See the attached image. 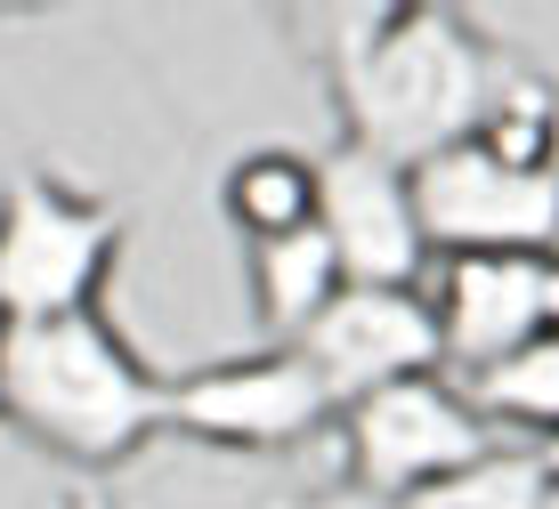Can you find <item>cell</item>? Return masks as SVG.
Listing matches in <instances>:
<instances>
[{"label":"cell","mask_w":559,"mask_h":509,"mask_svg":"<svg viewBox=\"0 0 559 509\" xmlns=\"http://www.w3.org/2000/svg\"><path fill=\"white\" fill-rule=\"evenodd\" d=\"M300 356L317 364V380L333 388V404L349 413L357 397L390 380H414V372H447L438 356V324L421 291H373V283H341L324 300V316L300 331Z\"/></svg>","instance_id":"7"},{"label":"cell","mask_w":559,"mask_h":509,"mask_svg":"<svg viewBox=\"0 0 559 509\" xmlns=\"http://www.w3.org/2000/svg\"><path fill=\"white\" fill-rule=\"evenodd\" d=\"M170 380L98 307L57 324H0V421L73 469H114L163 428Z\"/></svg>","instance_id":"1"},{"label":"cell","mask_w":559,"mask_h":509,"mask_svg":"<svg viewBox=\"0 0 559 509\" xmlns=\"http://www.w3.org/2000/svg\"><path fill=\"white\" fill-rule=\"evenodd\" d=\"M535 453H544V469H551V477H559V445H535Z\"/></svg>","instance_id":"16"},{"label":"cell","mask_w":559,"mask_h":509,"mask_svg":"<svg viewBox=\"0 0 559 509\" xmlns=\"http://www.w3.org/2000/svg\"><path fill=\"white\" fill-rule=\"evenodd\" d=\"M365 41H341L349 146L390 170L462 146L487 113V49L447 9H365Z\"/></svg>","instance_id":"2"},{"label":"cell","mask_w":559,"mask_h":509,"mask_svg":"<svg viewBox=\"0 0 559 509\" xmlns=\"http://www.w3.org/2000/svg\"><path fill=\"white\" fill-rule=\"evenodd\" d=\"M317 227L333 234L341 276L373 283V291H414L421 259H430V243H421V227H414L406 170L373 162V154H357V146H341L333 162H317Z\"/></svg>","instance_id":"8"},{"label":"cell","mask_w":559,"mask_h":509,"mask_svg":"<svg viewBox=\"0 0 559 509\" xmlns=\"http://www.w3.org/2000/svg\"><path fill=\"white\" fill-rule=\"evenodd\" d=\"M414 227L438 259H551L559 251V170H503L471 138L406 170Z\"/></svg>","instance_id":"5"},{"label":"cell","mask_w":559,"mask_h":509,"mask_svg":"<svg viewBox=\"0 0 559 509\" xmlns=\"http://www.w3.org/2000/svg\"><path fill=\"white\" fill-rule=\"evenodd\" d=\"M365 509H406V501H365Z\"/></svg>","instance_id":"19"},{"label":"cell","mask_w":559,"mask_h":509,"mask_svg":"<svg viewBox=\"0 0 559 509\" xmlns=\"http://www.w3.org/2000/svg\"><path fill=\"white\" fill-rule=\"evenodd\" d=\"M333 428H341V453H349V485L365 501H421L430 485H447L454 469L503 445L454 372H414V380L373 388Z\"/></svg>","instance_id":"4"},{"label":"cell","mask_w":559,"mask_h":509,"mask_svg":"<svg viewBox=\"0 0 559 509\" xmlns=\"http://www.w3.org/2000/svg\"><path fill=\"white\" fill-rule=\"evenodd\" d=\"M227 219H236L252 243H284V234H308L317 227V162L308 154H243L227 170Z\"/></svg>","instance_id":"12"},{"label":"cell","mask_w":559,"mask_h":509,"mask_svg":"<svg viewBox=\"0 0 559 509\" xmlns=\"http://www.w3.org/2000/svg\"><path fill=\"white\" fill-rule=\"evenodd\" d=\"M544 494H551L544 453L503 437L495 453H478L471 469H454L447 485H430V494L406 501V509H544Z\"/></svg>","instance_id":"14"},{"label":"cell","mask_w":559,"mask_h":509,"mask_svg":"<svg viewBox=\"0 0 559 509\" xmlns=\"http://www.w3.org/2000/svg\"><path fill=\"white\" fill-rule=\"evenodd\" d=\"M57 509H98V501H90V494H73V501H57Z\"/></svg>","instance_id":"17"},{"label":"cell","mask_w":559,"mask_h":509,"mask_svg":"<svg viewBox=\"0 0 559 509\" xmlns=\"http://www.w3.org/2000/svg\"><path fill=\"white\" fill-rule=\"evenodd\" d=\"M341 283L349 276H341V251L324 227L284 234V243H252V300H260V324L276 331V348H293Z\"/></svg>","instance_id":"10"},{"label":"cell","mask_w":559,"mask_h":509,"mask_svg":"<svg viewBox=\"0 0 559 509\" xmlns=\"http://www.w3.org/2000/svg\"><path fill=\"white\" fill-rule=\"evenodd\" d=\"M544 509H559V477H551V494H544Z\"/></svg>","instance_id":"18"},{"label":"cell","mask_w":559,"mask_h":509,"mask_svg":"<svg viewBox=\"0 0 559 509\" xmlns=\"http://www.w3.org/2000/svg\"><path fill=\"white\" fill-rule=\"evenodd\" d=\"M471 146L495 154L503 170H559V97L544 82L487 89V113H478Z\"/></svg>","instance_id":"13"},{"label":"cell","mask_w":559,"mask_h":509,"mask_svg":"<svg viewBox=\"0 0 559 509\" xmlns=\"http://www.w3.org/2000/svg\"><path fill=\"white\" fill-rule=\"evenodd\" d=\"M544 331H559V251L544 259Z\"/></svg>","instance_id":"15"},{"label":"cell","mask_w":559,"mask_h":509,"mask_svg":"<svg viewBox=\"0 0 559 509\" xmlns=\"http://www.w3.org/2000/svg\"><path fill=\"white\" fill-rule=\"evenodd\" d=\"M341 421L333 388L317 380V364L300 348H252V356H219L170 380L163 428L195 445H236V453H276V445H308Z\"/></svg>","instance_id":"6"},{"label":"cell","mask_w":559,"mask_h":509,"mask_svg":"<svg viewBox=\"0 0 559 509\" xmlns=\"http://www.w3.org/2000/svg\"><path fill=\"white\" fill-rule=\"evenodd\" d=\"M421 300H430L438 356L454 380H478L544 340V259H447L438 291Z\"/></svg>","instance_id":"9"},{"label":"cell","mask_w":559,"mask_h":509,"mask_svg":"<svg viewBox=\"0 0 559 509\" xmlns=\"http://www.w3.org/2000/svg\"><path fill=\"white\" fill-rule=\"evenodd\" d=\"M462 388H471V404L487 413L495 437L559 445V331H544L535 348H519L511 364L478 372V380H462Z\"/></svg>","instance_id":"11"},{"label":"cell","mask_w":559,"mask_h":509,"mask_svg":"<svg viewBox=\"0 0 559 509\" xmlns=\"http://www.w3.org/2000/svg\"><path fill=\"white\" fill-rule=\"evenodd\" d=\"M122 251V210L57 186L49 170H16L0 186V324H57L98 307Z\"/></svg>","instance_id":"3"}]
</instances>
